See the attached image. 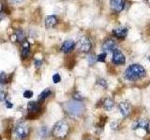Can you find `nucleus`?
Masks as SVG:
<instances>
[{
	"label": "nucleus",
	"mask_w": 150,
	"mask_h": 140,
	"mask_svg": "<svg viewBox=\"0 0 150 140\" xmlns=\"http://www.w3.org/2000/svg\"><path fill=\"white\" fill-rule=\"evenodd\" d=\"M124 76L128 80L135 81L146 76V71H145L144 66H142L141 64H130L129 66L126 69Z\"/></svg>",
	"instance_id": "1"
},
{
	"label": "nucleus",
	"mask_w": 150,
	"mask_h": 140,
	"mask_svg": "<svg viewBox=\"0 0 150 140\" xmlns=\"http://www.w3.org/2000/svg\"><path fill=\"white\" fill-rule=\"evenodd\" d=\"M64 109L69 116L76 118V117H80L83 114L86 106L81 101L73 100L66 103L64 105Z\"/></svg>",
	"instance_id": "2"
},
{
	"label": "nucleus",
	"mask_w": 150,
	"mask_h": 140,
	"mask_svg": "<svg viewBox=\"0 0 150 140\" xmlns=\"http://www.w3.org/2000/svg\"><path fill=\"white\" fill-rule=\"evenodd\" d=\"M69 132V125L65 120H59L57 121L53 127L52 134L57 139H63L68 135Z\"/></svg>",
	"instance_id": "3"
},
{
	"label": "nucleus",
	"mask_w": 150,
	"mask_h": 140,
	"mask_svg": "<svg viewBox=\"0 0 150 140\" xmlns=\"http://www.w3.org/2000/svg\"><path fill=\"white\" fill-rule=\"evenodd\" d=\"M29 125L25 123H19L14 128V135L19 140H23L29 134Z\"/></svg>",
	"instance_id": "4"
},
{
	"label": "nucleus",
	"mask_w": 150,
	"mask_h": 140,
	"mask_svg": "<svg viewBox=\"0 0 150 140\" xmlns=\"http://www.w3.org/2000/svg\"><path fill=\"white\" fill-rule=\"evenodd\" d=\"M77 45H78L79 50H81L82 52H89L92 48L91 41L89 40V38L86 36H82L79 37Z\"/></svg>",
	"instance_id": "5"
},
{
	"label": "nucleus",
	"mask_w": 150,
	"mask_h": 140,
	"mask_svg": "<svg viewBox=\"0 0 150 140\" xmlns=\"http://www.w3.org/2000/svg\"><path fill=\"white\" fill-rule=\"evenodd\" d=\"M112 62L115 65H122L126 63V57L120 50L115 49L114 51H112Z\"/></svg>",
	"instance_id": "6"
},
{
	"label": "nucleus",
	"mask_w": 150,
	"mask_h": 140,
	"mask_svg": "<svg viewBox=\"0 0 150 140\" xmlns=\"http://www.w3.org/2000/svg\"><path fill=\"white\" fill-rule=\"evenodd\" d=\"M118 108L121 115L124 117V118H128V117L131 114V105L129 102L127 101H123L120 102L118 105Z\"/></svg>",
	"instance_id": "7"
},
{
	"label": "nucleus",
	"mask_w": 150,
	"mask_h": 140,
	"mask_svg": "<svg viewBox=\"0 0 150 140\" xmlns=\"http://www.w3.org/2000/svg\"><path fill=\"white\" fill-rule=\"evenodd\" d=\"M110 5L112 10L115 13H119L125 8L126 0H111Z\"/></svg>",
	"instance_id": "8"
},
{
	"label": "nucleus",
	"mask_w": 150,
	"mask_h": 140,
	"mask_svg": "<svg viewBox=\"0 0 150 140\" xmlns=\"http://www.w3.org/2000/svg\"><path fill=\"white\" fill-rule=\"evenodd\" d=\"M116 48V43L114 39L112 38H107L102 44V50L104 52H112Z\"/></svg>",
	"instance_id": "9"
},
{
	"label": "nucleus",
	"mask_w": 150,
	"mask_h": 140,
	"mask_svg": "<svg viewBox=\"0 0 150 140\" xmlns=\"http://www.w3.org/2000/svg\"><path fill=\"white\" fill-rule=\"evenodd\" d=\"M132 128L134 130L136 129H143L144 130L145 132H149L150 131V123L149 121H147L146 120H144V119H141V120H138L135 121V123L133 124Z\"/></svg>",
	"instance_id": "10"
},
{
	"label": "nucleus",
	"mask_w": 150,
	"mask_h": 140,
	"mask_svg": "<svg viewBox=\"0 0 150 140\" xmlns=\"http://www.w3.org/2000/svg\"><path fill=\"white\" fill-rule=\"evenodd\" d=\"M128 35V28L127 27H116L112 30V36L118 39H125Z\"/></svg>",
	"instance_id": "11"
},
{
	"label": "nucleus",
	"mask_w": 150,
	"mask_h": 140,
	"mask_svg": "<svg viewBox=\"0 0 150 140\" xmlns=\"http://www.w3.org/2000/svg\"><path fill=\"white\" fill-rule=\"evenodd\" d=\"M30 54V44L27 40H23L22 42V50H21V56L23 59H27Z\"/></svg>",
	"instance_id": "12"
},
{
	"label": "nucleus",
	"mask_w": 150,
	"mask_h": 140,
	"mask_svg": "<svg viewBox=\"0 0 150 140\" xmlns=\"http://www.w3.org/2000/svg\"><path fill=\"white\" fill-rule=\"evenodd\" d=\"M74 48H75V42L73 40H66L62 44V46H61V50L64 53H69Z\"/></svg>",
	"instance_id": "13"
},
{
	"label": "nucleus",
	"mask_w": 150,
	"mask_h": 140,
	"mask_svg": "<svg viewBox=\"0 0 150 140\" xmlns=\"http://www.w3.org/2000/svg\"><path fill=\"white\" fill-rule=\"evenodd\" d=\"M58 20L56 16L54 15H50V16H47L45 19V26L47 28H53L54 27L56 24H57Z\"/></svg>",
	"instance_id": "14"
},
{
	"label": "nucleus",
	"mask_w": 150,
	"mask_h": 140,
	"mask_svg": "<svg viewBox=\"0 0 150 140\" xmlns=\"http://www.w3.org/2000/svg\"><path fill=\"white\" fill-rule=\"evenodd\" d=\"M40 106L37 102H29L27 104V109L30 113H38L40 111Z\"/></svg>",
	"instance_id": "15"
},
{
	"label": "nucleus",
	"mask_w": 150,
	"mask_h": 140,
	"mask_svg": "<svg viewBox=\"0 0 150 140\" xmlns=\"http://www.w3.org/2000/svg\"><path fill=\"white\" fill-rule=\"evenodd\" d=\"M114 106H115V102L112 99H111V98H106L104 102H103V107L108 111L112 110Z\"/></svg>",
	"instance_id": "16"
},
{
	"label": "nucleus",
	"mask_w": 150,
	"mask_h": 140,
	"mask_svg": "<svg viewBox=\"0 0 150 140\" xmlns=\"http://www.w3.org/2000/svg\"><path fill=\"white\" fill-rule=\"evenodd\" d=\"M52 94V91L50 90L49 88H47L45 89V90H43L41 92V93L39 95V101L42 102V101H44L45 99H47L50 95Z\"/></svg>",
	"instance_id": "17"
},
{
	"label": "nucleus",
	"mask_w": 150,
	"mask_h": 140,
	"mask_svg": "<svg viewBox=\"0 0 150 140\" xmlns=\"http://www.w3.org/2000/svg\"><path fill=\"white\" fill-rule=\"evenodd\" d=\"M39 135L40 137H42V138H44V137H46L47 135H48V128L47 127H41L40 130H39Z\"/></svg>",
	"instance_id": "18"
},
{
	"label": "nucleus",
	"mask_w": 150,
	"mask_h": 140,
	"mask_svg": "<svg viewBox=\"0 0 150 140\" xmlns=\"http://www.w3.org/2000/svg\"><path fill=\"white\" fill-rule=\"evenodd\" d=\"M16 38L18 41H20V42H23V40H25V34H23V32L22 30H18L16 32Z\"/></svg>",
	"instance_id": "19"
},
{
	"label": "nucleus",
	"mask_w": 150,
	"mask_h": 140,
	"mask_svg": "<svg viewBox=\"0 0 150 140\" xmlns=\"http://www.w3.org/2000/svg\"><path fill=\"white\" fill-rule=\"evenodd\" d=\"M106 56H107V53L103 51L102 53H100V55H98V56H97V61H98V62H102V63H103V62H105Z\"/></svg>",
	"instance_id": "20"
},
{
	"label": "nucleus",
	"mask_w": 150,
	"mask_h": 140,
	"mask_svg": "<svg viewBox=\"0 0 150 140\" xmlns=\"http://www.w3.org/2000/svg\"><path fill=\"white\" fill-rule=\"evenodd\" d=\"M97 83L98 84V85H100L101 87H103L104 89H106V88H107V83H106V80H105V79H103V78L98 79Z\"/></svg>",
	"instance_id": "21"
},
{
	"label": "nucleus",
	"mask_w": 150,
	"mask_h": 140,
	"mask_svg": "<svg viewBox=\"0 0 150 140\" xmlns=\"http://www.w3.org/2000/svg\"><path fill=\"white\" fill-rule=\"evenodd\" d=\"M60 80H61V77H60V75L59 74H54V76H53V81H54V83H58V82H60Z\"/></svg>",
	"instance_id": "22"
},
{
	"label": "nucleus",
	"mask_w": 150,
	"mask_h": 140,
	"mask_svg": "<svg viewBox=\"0 0 150 140\" xmlns=\"http://www.w3.org/2000/svg\"><path fill=\"white\" fill-rule=\"evenodd\" d=\"M33 96V92L29 91V90H26L23 92V97L25 98H31Z\"/></svg>",
	"instance_id": "23"
},
{
	"label": "nucleus",
	"mask_w": 150,
	"mask_h": 140,
	"mask_svg": "<svg viewBox=\"0 0 150 140\" xmlns=\"http://www.w3.org/2000/svg\"><path fill=\"white\" fill-rule=\"evenodd\" d=\"M7 80V76H6V74L5 73H1L0 74V83H5Z\"/></svg>",
	"instance_id": "24"
},
{
	"label": "nucleus",
	"mask_w": 150,
	"mask_h": 140,
	"mask_svg": "<svg viewBox=\"0 0 150 140\" xmlns=\"http://www.w3.org/2000/svg\"><path fill=\"white\" fill-rule=\"evenodd\" d=\"M73 98H74V100H76V101H82L83 100V96H81V94L78 93V92L74 93Z\"/></svg>",
	"instance_id": "25"
},
{
	"label": "nucleus",
	"mask_w": 150,
	"mask_h": 140,
	"mask_svg": "<svg viewBox=\"0 0 150 140\" xmlns=\"http://www.w3.org/2000/svg\"><path fill=\"white\" fill-rule=\"evenodd\" d=\"M88 60H89V63H90L91 64L94 63V62H95V61L97 60V58L95 57V56H94V55H90V56H89V58H88Z\"/></svg>",
	"instance_id": "26"
},
{
	"label": "nucleus",
	"mask_w": 150,
	"mask_h": 140,
	"mask_svg": "<svg viewBox=\"0 0 150 140\" xmlns=\"http://www.w3.org/2000/svg\"><path fill=\"white\" fill-rule=\"evenodd\" d=\"M9 1H11L12 4H20L25 1V0H9Z\"/></svg>",
	"instance_id": "27"
},
{
	"label": "nucleus",
	"mask_w": 150,
	"mask_h": 140,
	"mask_svg": "<svg viewBox=\"0 0 150 140\" xmlns=\"http://www.w3.org/2000/svg\"><path fill=\"white\" fill-rule=\"evenodd\" d=\"M6 106H7V108H11V107H12V104H11V102L7 101L6 102Z\"/></svg>",
	"instance_id": "28"
},
{
	"label": "nucleus",
	"mask_w": 150,
	"mask_h": 140,
	"mask_svg": "<svg viewBox=\"0 0 150 140\" xmlns=\"http://www.w3.org/2000/svg\"><path fill=\"white\" fill-rule=\"evenodd\" d=\"M4 98H5V96H4V93H3L1 91H0V102L3 101V100H4Z\"/></svg>",
	"instance_id": "29"
},
{
	"label": "nucleus",
	"mask_w": 150,
	"mask_h": 140,
	"mask_svg": "<svg viewBox=\"0 0 150 140\" xmlns=\"http://www.w3.org/2000/svg\"><path fill=\"white\" fill-rule=\"evenodd\" d=\"M40 64H41V62H39V61H37V62H36V65H37V67L40 66Z\"/></svg>",
	"instance_id": "30"
},
{
	"label": "nucleus",
	"mask_w": 150,
	"mask_h": 140,
	"mask_svg": "<svg viewBox=\"0 0 150 140\" xmlns=\"http://www.w3.org/2000/svg\"><path fill=\"white\" fill-rule=\"evenodd\" d=\"M1 10H2V4L0 2V12H1Z\"/></svg>",
	"instance_id": "31"
},
{
	"label": "nucleus",
	"mask_w": 150,
	"mask_h": 140,
	"mask_svg": "<svg viewBox=\"0 0 150 140\" xmlns=\"http://www.w3.org/2000/svg\"><path fill=\"white\" fill-rule=\"evenodd\" d=\"M87 140H95V139H93V138H90V139H87Z\"/></svg>",
	"instance_id": "32"
},
{
	"label": "nucleus",
	"mask_w": 150,
	"mask_h": 140,
	"mask_svg": "<svg viewBox=\"0 0 150 140\" xmlns=\"http://www.w3.org/2000/svg\"><path fill=\"white\" fill-rule=\"evenodd\" d=\"M148 59H149V61H150V55H149V57H148Z\"/></svg>",
	"instance_id": "33"
}]
</instances>
